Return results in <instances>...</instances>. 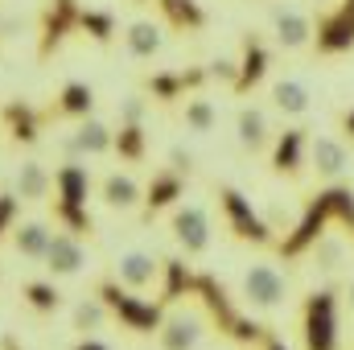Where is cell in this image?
<instances>
[{"mask_svg": "<svg viewBox=\"0 0 354 350\" xmlns=\"http://www.w3.org/2000/svg\"><path fill=\"white\" fill-rule=\"evenodd\" d=\"M115 149H120L128 161H136V157L145 153V132H140V124H132V128H120V136H115Z\"/></svg>", "mask_w": 354, "mask_h": 350, "instance_id": "cell-30", "label": "cell"}, {"mask_svg": "<svg viewBox=\"0 0 354 350\" xmlns=\"http://www.w3.org/2000/svg\"><path fill=\"white\" fill-rule=\"evenodd\" d=\"M25 301H29L37 313H54V309H58V288H54V284H29V288H25Z\"/></svg>", "mask_w": 354, "mask_h": 350, "instance_id": "cell-29", "label": "cell"}, {"mask_svg": "<svg viewBox=\"0 0 354 350\" xmlns=\"http://www.w3.org/2000/svg\"><path fill=\"white\" fill-rule=\"evenodd\" d=\"M223 210L231 219V227L243 235V239H256V243H268V223L256 219V210L248 206V198L239 190H223Z\"/></svg>", "mask_w": 354, "mask_h": 350, "instance_id": "cell-10", "label": "cell"}, {"mask_svg": "<svg viewBox=\"0 0 354 350\" xmlns=\"http://www.w3.org/2000/svg\"><path fill=\"white\" fill-rule=\"evenodd\" d=\"M25 29H29V17H8V21H0V37H8V42L21 37Z\"/></svg>", "mask_w": 354, "mask_h": 350, "instance_id": "cell-38", "label": "cell"}, {"mask_svg": "<svg viewBox=\"0 0 354 350\" xmlns=\"http://www.w3.org/2000/svg\"><path fill=\"white\" fill-rule=\"evenodd\" d=\"M71 149H75V157H103L107 149H115V132L103 124V120H79L75 124V132H71Z\"/></svg>", "mask_w": 354, "mask_h": 350, "instance_id": "cell-8", "label": "cell"}, {"mask_svg": "<svg viewBox=\"0 0 354 350\" xmlns=\"http://www.w3.org/2000/svg\"><path fill=\"white\" fill-rule=\"evenodd\" d=\"M351 305H354V284H351Z\"/></svg>", "mask_w": 354, "mask_h": 350, "instance_id": "cell-44", "label": "cell"}, {"mask_svg": "<svg viewBox=\"0 0 354 350\" xmlns=\"http://www.w3.org/2000/svg\"><path fill=\"white\" fill-rule=\"evenodd\" d=\"M161 8H165V17L174 21V25H202V8L194 4V0H161Z\"/></svg>", "mask_w": 354, "mask_h": 350, "instance_id": "cell-24", "label": "cell"}, {"mask_svg": "<svg viewBox=\"0 0 354 350\" xmlns=\"http://www.w3.org/2000/svg\"><path fill=\"white\" fill-rule=\"evenodd\" d=\"M309 161H313V169L322 177H338L342 169H346V149L338 145V140H330V136H317L313 145H309Z\"/></svg>", "mask_w": 354, "mask_h": 350, "instance_id": "cell-16", "label": "cell"}, {"mask_svg": "<svg viewBox=\"0 0 354 350\" xmlns=\"http://www.w3.org/2000/svg\"><path fill=\"white\" fill-rule=\"evenodd\" d=\"M268 350H284V342H276V338H268Z\"/></svg>", "mask_w": 354, "mask_h": 350, "instance_id": "cell-41", "label": "cell"}, {"mask_svg": "<svg viewBox=\"0 0 354 350\" xmlns=\"http://www.w3.org/2000/svg\"><path fill=\"white\" fill-rule=\"evenodd\" d=\"M338 260H342V243H338V239H322V243H317V268L334 272Z\"/></svg>", "mask_w": 354, "mask_h": 350, "instance_id": "cell-33", "label": "cell"}, {"mask_svg": "<svg viewBox=\"0 0 354 350\" xmlns=\"http://www.w3.org/2000/svg\"><path fill=\"white\" fill-rule=\"evenodd\" d=\"M276 37H280V46L297 50V46H305V37H309V21H305L301 12H280V17H276Z\"/></svg>", "mask_w": 354, "mask_h": 350, "instance_id": "cell-22", "label": "cell"}, {"mask_svg": "<svg viewBox=\"0 0 354 350\" xmlns=\"http://www.w3.org/2000/svg\"><path fill=\"white\" fill-rule=\"evenodd\" d=\"M107 317H111V309H107L103 297L95 293V297H83V301L71 309V330H79L83 338H95V330H103Z\"/></svg>", "mask_w": 354, "mask_h": 350, "instance_id": "cell-15", "label": "cell"}, {"mask_svg": "<svg viewBox=\"0 0 354 350\" xmlns=\"http://www.w3.org/2000/svg\"><path fill=\"white\" fill-rule=\"evenodd\" d=\"M181 87H185V79H177V75H157V79L149 83V91H153L157 99H174Z\"/></svg>", "mask_w": 354, "mask_h": 350, "instance_id": "cell-34", "label": "cell"}, {"mask_svg": "<svg viewBox=\"0 0 354 350\" xmlns=\"http://www.w3.org/2000/svg\"><path fill=\"white\" fill-rule=\"evenodd\" d=\"M235 128H239V145H243L248 153H260L268 145V120H264L260 107H243L239 120H235Z\"/></svg>", "mask_w": 354, "mask_h": 350, "instance_id": "cell-17", "label": "cell"}, {"mask_svg": "<svg viewBox=\"0 0 354 350\" xmlns=\"http://www.w3.org/2000/svg\"><path fill=\"white\" fill-rule=\"evenodd\" d=\"M41 264H46L54 276H79V272L91 264L87 243H83L79 235H71V231H54V235H50V248H46V260H41Z\"/></svg>", "mask_w": 354, "mask_h": 350, "instance_id": "cell-4", "label": "cell"}, {"mask_svg": "<svg viewBox=\"0 0 354 350\" xmlns=\"http://www.w3.org/2000/svg\"><path fill=\"white\" fill-rule=\"evenodd\" d=\"M99 297H103V305H107L115 317H124L132 330H161V313H157L153 305H145V301L120 293V284H103Z\"/></svg>", "mask_w": 354, "mask_h": 350, "instance_id": "cell-5", "label": "cell"}, {"mask_svg": "<svg viewBox=\"0 0 354 350\" xmlns=\"http://www.w3.org/2000/svg\"><path fill=\"white\" fill-rule=\"evenodd\" d=\"M272 103H276L280 111H288V116H301V111L309 107V91L301 87V83H292V79H280V83L272 87Z\"/></svg>", "mask_w": 354, "mask_h": 350, "instance_id": "cell-21", "label": "cell"}, {"mask_svg": "<svg viewBox=\"0 0 354 350\" xmlns=\"http://www.w3.org/2000/svg\"><path fill=\"white\" fill-rule=\"evenodd\" d=\"M351 42H354V21L351 17L326 25V33H322V46H326V50H342V46H351Z\"/></svg>", "mask_w": 354, "mask_h": 350, "instance_id": "cell-28", "label": "cell"}, {"mask_svg": "<svg viewBox=\"0 0 354 350\" xmlns=\"http://www.w3.org/2000/svg\"><path fill=\"white\" fill-rule=\"evenodd\" d=\"M165 272H169V301H174L181 288H189V272H185L181 264H174V260L165 264Z\"/></svg>", "mask_w": 354, "mask_h": 350, "instance_id": "cell-35", "label": "cell"}, {"mask_svg": "<svg viewBox=\"0 0 354 350\" xmlns=\"http://www.w3.org/2000/svg\"><path fill=\"white\" fill-rule=\"evenodd\" d=\"M75 350H107V347H103L99 338H83V342H79V347H75Z\"/></svg>", "mask_w": 354, "mask_h": 350, "instance_id": "cell-40", "label": "cell"}, {"mask_svg": "<svg viewBox=\"0 0 354 350\" xmlns=\"http://www.w3.org/2000/svg\"><path fill=\"white\" fill-rule=\"evenodd\" d=\"M243 297H248L256 309H276V305H284V297H288V280H284L272 264H252L248 276H243Z\"/></svg>", "mask_w": 354, "mask_h": 350, "instance_id": "cell-3", "label": "cell"}, {"mask_svg": "<svg viewBox=\"0 0 354 350\" xmlns=\"http://www.w3.org/2000/svg\"><path fill=\"white\" fill-rule=\"evenodd\" d=\"M346 132H351V136H354V111H351V116H346Z\"/></svg>", "mask_w": 354, "mask_h": 350, "instance_id": "cell-42", "label": "cell"}, {"mask_svg": "<svg viewBox=\"0 0 354 350\" xmlns=\"http://www.w3.org/2000/svg\"><path fill=\"white\" fill-rule=\"evenodd\" d=\"M54 190V174L46 169V161H21L12 177V198L17 202H41Z\"/></svg>", "mask_w": 354, "mask_h": 350, "instance_id": "cell-11", "label": "cell"}, {"mask_svg": "<svg viewBox=\"0 0 354 350\" xmlns=\"http://www.w3.org/2000/svg\"><path fill=\"white\" fill-rule=\"evenodd\" d=\"M4 350H17V347H12V342H4Z\"/></svg>", "mask_w": 354, "mask_h": 350, "instance_id": "cell-43", "label": "cell"}, {"mask_svg": "<svg viewBox=\"0 0 354 350\" xmlns=\"http://www.w3.org/2000/svg\"><path fill=\"white\" fill-rule=\"evenodd\" d=\"M124 46H128L132 58H153V54L161 50V29H157L153 21H136V25H128Z\"/></svg>", "mask_w": 354, "mask_h": 350, "instance_id": "cell-18", "label": "cell"}, {"mask_svg": "<svg viewBox=\"0 0 354 350\" xmlns=\"http://www.w3.org/2000/svg\"><path fill=\"white\" fill-rule=\"evenodd\" d=\"M301 161H305V132L292 128V132H284V136L276 140V157H272V165H276L280 174H297Z\"/></svg>", "mask_w": 354, "mask_h": 350, "instance_id": "cell-19", "label": "cell"}, {"mask_svg": "<svg viewBox=\"0 0 354 350\" xmlns=\"http://www.w3.org/2000/svg\"><path fill=\"white\" fill-rule=\"evenodd\" d=\"M99 198H103V206L107 210H136L140 206V198H145V190H140V181L132 174H107L99 181Z\"/></svg>", "mask_w": 354, "mask_h": 350, "instance_id": "cell-13", "label": "cell"}, {"mask_svg": "<svg viewBox=\"0 0 354 350\" xmlns=\"http://www.w3.org/2000/svg\"><path fill=\"white\" fill-rule=\"evenodd\" d=\"M157 276H161V264L153 260L149 252H124V256L115 260V280H120L124 288H132V293L149 288Z\"/></svg>", "mask_w": 354, "mask_h": 350, "instance_id": "cell-12", "label": "cell"}, {"mask_svg": "<svg viewBox=\"0 0 354 350\" xmlns=\"http://www.w3.org/2000/svg\"><path fill=\"white\" fill-rule=\"evenodd\" d=\"M75 29H83V33H91L99 46H107L111 42V33H115V21H111V12H99V8H83L79 12V25Z\"/></svg>", "mask_w": 354, "mask_h": 350, "instance_id": "cell-23", "label": "cell"}, {"mask_svg": "<svg viewBox=\"0 0 354 350\" xmlns=\"http://www.w3.org/2000/svg\"><path fill=\"white\" fill-rule=\"evenodd\" d=\"M145 107H149V103H145L140 95H128V99L120 103V124H124V128L140 124V120H145Z\"/></svg>", "mask_w": 354, "mask_h": 350, "instance_id": "cell-32", "label": "cell"}, {"mask_svg": "<svg viewBox=\"0 0 354 350\" xmlns=\"http://www.w3.org/2000/svg\"><path fill=\"white\" fill-rule=\"evenodd\" d=\"M50 235H54V227H50L46 219H25V223L12 227V252H17L21 260L41 264L46 260V248H50Z\"/></svg>", "mask_w": 354, "mask_h": 350, "instance_id": "cell-7", "label": "cell"}, {"mask_svg": "<svg viewBox=\"0 0 354 350\" xmlns=\"http://www.w3.org/2000/svg\"><path fill=\"white\" fill-rule=\"evenodd\" d=\"M210 79L235 83V79H239V71H235V62H227V58H214V62H210Z\"/></svg>", "mask_w": 354, "mask_h": 350, "instance_id": "cell-37", "label": "cell"}, {"mask_svg": "<svg viewBox=\"0 0 354 350\" xmlns=\"http://www.w3.org/2000/svg\"><path fill=\"white\" fill-rule=\"evenodd\" d=\"M264 62H268L264 50H260V46H248V58H243V66H239V79H235V87H239V91L252 87V83L264 75Z\"/></svg>", "mask_w": 354, "mask_h": 350, "instance_id": "cell-25", "label": "cell"}, {"mask_svg": "<svg viewBox=\"0 0 354 350\" xmlns=\"http://www.w3.org/2000/svg\"><path fill=\"white\" fill-rule=\"evenodd\" d=\"M91 107H95V91H91L87 83H66V87H62V99H58V111H62V116L87 120Z\"/></svg>", "mask_w": 354, "mask_h": 350, "instance_id": "cell-20", "label": "cell"}, {"mask_svg": "<svg viewBox=\"0 0 354 350\" xmlns=\"http://www.w3.org/2000/svg\"><path fill=\"white\" fill-rule=\"evenodd\" d=\"M157 334H161V350H194L198 347V338H202V317L189 313V309L169 313V317L161 322Z\"/></svg>", "mask_w": 354, "mask_h": 350, "instance_id": "cell-9", "label": "cell"}, {"mask_svg": "<svg viewBox=\"0 0 354 350\" xmlns=\"http://www.w3.org/2000/svg\"><path fill=\"white\" fill-rule=\"evenodd\" d=\"M174 239L189 256H202L210 248V219H206L202 206H177L174 210Z\"/></svg>", "mask_w": 354, "mask_h": 350, "instance_id": "cell-6", "label": "cell"}, {"mask_svg": "<svg viewBox=\"0 0 354 350\" xmlns=\"http://www.w3.org/2000/svg\"><path fill=\"white\" fill-rule=\"evenodd\" d=\"M4 116L12 120V136H17V140H33V136H37V124H33V111H29V107H8Z\"/></svg>", "mask_w": 354, "mask_h": 350, "instance_id": "cell-31", "label": "cell"}, {"mask_svg": "<svg viewBox=\"0 0 354 350\" xmlns=\"http://www.w3.org/2000/svg\"><path fill=\"white\" fill-rule=\"evenodd\" d=\"M169 161H174V169H189V153H181V149L169 153Z\"/></svg>", "mask_w": 354, "mask_h": 350, "instance_id": "cell-39", "label": "cell"}, {"mask_svg": "<svg viewBox=\"0 0 354 350\" xmlns=\"http://www.w3.org/2000/svg\"><path fill=\"white\" fill-rule=\"evenodd\" d=\"M185 124H189L194 132H210V128H214V107H210V99H189V103H185Z\"/></svg>", "mask_w": 354, "mask_h": 350, "instance_id": "cell-27", "label": "cell"}, {"mask_svg": "<svg viewBox=\"0 0 354 350\" xmlns=\"http://www.w3.org/2000/svg\"><path fill=\"white\" fill-rule=\"evenodd\" d=\"M79 0H46L41 4V17H37V58H50L58 46H62V37L79 25Z\"/></svg>", "mask_w": 354, "mask_h": 350, "instance_id": "cell-1", "label": "cell"}, {"mask_svg": "<svg viewBox=\"0 0 354 350\" xmlns=\"http://www.w3.org/2000/svg\"><path fill=\"white\" fill-rule=\"evenodd\" d=\"M54 190H58V198H62L66 206H83V202H87V190H91L87 169H83L79 161H66V165L54 174Z\"/></svg>", "mask_w": 354, "mask_h": 350, "instance_id": "cell-14", "label": "cell"}, {"mask_svg": "<svg viewBox=\"0 0 354 350\" xmlns=\"http://www.w3.org/2000/svg\"><path fill=\"white\" fill-rule=\"evenodd\" d=\"M177 194H181V181H177V174H161L153 185H149V206L157 210V206H169Z\"/></svg>", "mask_w": 354, "mask_h": 350, "instance_id": "cell-26", "label": "cell"}, {"mask_svg": "<svg viewBox=\"0 0 354 350\" xmlns=\"http://www.w3.org/2000/svg\"><path fill=\"white\" fill-rule=\"evenodd\" d=\"M12 219H17V198H12V194H4V198H0V235L17 227Z\"/></svg>", "mask_w": 354, "mask_h": 350, "instance_id": "cell-36", "label": "cell"}, {"mask_svg": "<svg viewBox=\"0 0 354 350\" xmlns=\"http://www.w3.org/2000/svg\"><path fill=\"white\" fill-rule=\"evenodd\" d=\"M305 342L309 350L338 347V322H334V293H313L305 305Z\"/></svg>", "mask_w": 354, "mask_h": 350, "instance_id": "cell-2", "label": "cell"}]
</instances>
